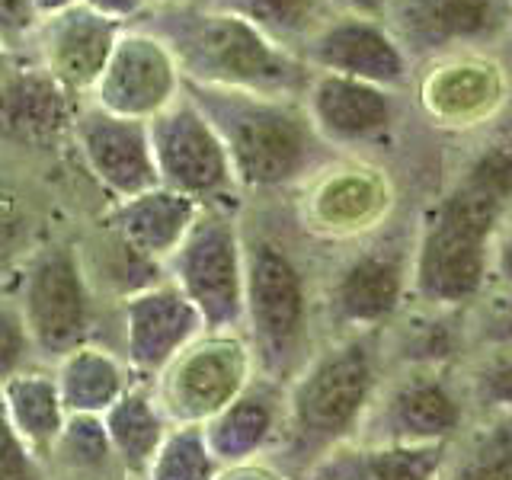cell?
<instances>
[{
  "instance_id": "1",
  "label": "cell",
  "mask_w": 512,
  "mask_h": 480,
  "mask_svg": "<svg viewBox=\"0 0 512 480\" xmlns=\"http://www.w3.org/2000/svg\"><path fill=\"white\" fill-rule=\"evenodd\" d=\"M512 196L506 128L487 132L429 202L410 247V304L464 311L503 285Z\"/></svg>"
},
{
  "instance_id": "2",
  "label": "cell",
  "mask_w": 512,
  "mask_h": 480,
  "mask_svg": "<svg viewBox=\"0 0 512 480\" xmlns=\"http://www.w3.org/2000/svg\"><path fill=\"white\" fill-rule=\"evenodd\" d=\"M388 375L381 333L327 336L285 381L279 445L266 458L298 480L333 448L356 442Z\"/></svg>"
},
{
  "instance_id": "3",
  "label": "cell",
  "mask_w": 512,
  "mask_h": 480,
  "mask_svg": "<svg viewBox=\"0 0 512 480\" xmlns=\"http://www.w3.org/2000/svg\"><path fill=\"white\" fill-rule=\"evenodd\" d=\"M135 26L151 29L170 48L183 84L301 100L311 68L256 32L240 16L202 0L148 10Z\"/></svg>"
},
{
  "instance_id": "4",
  "label": "cell",
  "mask_w": 512,
  "mask_h": 480,
  "mask_svg": "<svg viewBox=\"0 0 512 480\" xmlns=\"http://www.w3.org/2000/svg\"><path fill=\"white\" fill-rule=\"evenodd\" d=\"M218 132L240 196H279L308 186L333 151L317 138L301 100L183 84Z\"/></svg>"
},
{
  "instance_id": "5",
  "label": "cell",
  "mask_w": 512,
  "mask_h": 480,
  "mask_svg": "<svg viewBox=\"0 0 512 480\" xmlns=\"http://www.w3.org/2000/svg\"><path fill=\"white\" fill-rule=\"evenodd\" d=\"M244 237V340L256 372L285 384L320 343L317 279L298 240L282 228L250 224L240 215Z\"/></svg>"
},
{
  "instance_id": "6",
  "label": "cell",
  "mask_w": 512,
  "mask_h": 480,
  "mask_svg": "<svg viewBox=\"0 0 512 480\" xmlns=\"http://www.w3.org/2000/svg\"><path fill=\"white\" fill-rule=\"evenodd\" d=\"M0 288L20 308L39 365L48 368L80 346L100 343L103 298L87 276L77 240L52 237L32 244Z\"/></svg>"
},
{
  "instance_id": "7",
  "label": "cell",
  "mask_w": 512,
  "mask_h": 480,
  "mask_svg": "<svg viewBox=\"0 0 512 480\" xmlns=\"http://www.w3.org/2000/svg\"><path fill=\"white\" fill-rule=\"evenodd\" d=\"M413 237H356L317 279L320 340L349 333H381L410 304Z\"/></svg>"
},
{
  "instance_id": "8",
  "label": "cell",
  "mask_w": 512,
  "mask_h": 480,
  "mask_svg": "<svg viewBox=\"0 0 512 480\" xmlns=\"http://www.w3.org/2000/svg\"><path fill=\"white\" fill-rule=\"evenodd\" d=\"M477 420L458 365H388L356 442L452 445Z\"/></svg>"
},
{
  "instance_id": "9",
  "label": "cell",
  "mask_w": 512,
  "mask_h": 480,
  "mask_svg": "<svg viewBox=\"0 0 512 480\" xmlns=\"http://www.w3.org/2000/svg\"><path fill=\"white\" fill-rule=\"evenodd\" d=\"M164 276L199 311L208 333L244 327V237L240 208H202L164 263Z\"/></svg>"
},
{
  "instance_id": "10",
  "label": "cell",
  "mask_w": 512,
  "mask_h": 480,
  "mask_svg": "<svg viewBox=\"0 0 512 480\" xmlns=\"http://www.w3.org/2000/svg\"><path fill=\"white\" fill-rule=\"evenodd\" d=\"M148 135L157 186L180 192L202 208H240L228 151L186 90L148 122Z\"/></svg>"
},
{
  "instance_id": "11",
  "label": "cell",
  "mask_w": 512,
  "mask_h": 480,
  "mask_svg": "<svg viewBox=\"0 0 512 480\" xmlns=\"http://www.w3.org/2000/svg\"><path fill=\"white\" fill-rule=\"evenodd\" d=\"M381 23L413 68L455 55H503L512 0H394Z\"/></svg>"
},
{
  "instance_id": "12",
  "label": "cell",
  "mask_w": 512,
  "mask_h": 480,
  "mask_svg": "<svg viewBox=\"0 0 512 480\" xmlns=\"http://www.w3.org/2000/svg\"><path fill=\"white\" fill-rule=\"evenodd\" d=\"M260 375L244 333H202L151 381L170 426H202Z\"/></svg>"
},
{
  "instance_id": "13",
  "label": "cell",
  "mask_w": 512,
  "mask_h": 480,
  "mask_svg": "<svg viewBox=\"0 0 512 480\" xmlns=\"http://www.w3.org/2000/svg\"><path fill=\"white\" fill-rule=\"evenodd\" d=\"M180 93L183 74L176 68L170 48L151 29L125 26L84 103L122 119L151 122Z\"/></svg>"
},
{
  "instance_id": "14",
  "label": "cell",
  "mask_w": 512,
  "mask_h": 480,
  "mask_svg": "<svg viewBox=\"0 0 512 480\" xmlns=\"http://www.w3.org/2000/svg\"><path fill=\"white\" fill-rule=\"evenodd\" d=\"M119 343L112 346L138 381L151 384L205 330L199 311L173 282L160 279L116 304Z\"/></svg>"
},
{
  "instance_id": "15",
  "label": "cell",
  "mask_w": 512,
  "mask_h": 480,
  "mask_svg": "<svg viewBox=\"0 0 512 480\" xmlns=\"http://www.w3.org/2000/svg\"><path fill=\"white\" fill-rule=\"evenodd\" d=\"M298 58L317 74L362 80L391 93L413 90L416 68L381 20L356 13H330L324 26L301 45Z\"/></svg>"
},
{
  "instance_id": "16",
  "label": "cell",
  "mask_w": 512,
  "mask_h": 480,
  "mask_svg": "<svg viewBox=\"0 0 512 480\" xmlns=\"http://www.w3.org/2000/svg\"><path fill=\"white\" fill-rule=\"evenodd\" d=\"M68 144L84 173L109 202L132 199L138 192L157 186L148 122L122 119L90 103H80Z\"/></svg>"
},
{
  "instance_id": "17",
  "label": "cell",
  "mask_w": 512,
  "mask_h": 480,
  "mask_svg": "<svg viewBox=\"0 0 512 480\" xmlns=\"http://www.w3.org/2000/svg\"><path fill=\"white\" fill-rule=\"evenodd\" d=\"M404 100L407 93L311 71L301 106L330 151H362L394 138L404 119Z\"/></svg>"
},
{
  "instance_id": "18",
  "label": "cell",
  "mask_w": 512,
  "mask_h": 480,
  "mask_svg": "<svg viewBox=\"0 0 512 480\" xmlns=\"http://www.w3.org/2000/svg\"><path fill=\"white\" fill-rule=\"evenodd\" d=\"M423 116L448 132L484 128L503 116L506 71L500 55H455L416 68L413 90Z\"/></svg>"
},
{
  "instance_id": "19",
  "label": "cell",
  "mask_w": 512,
  "mask_h": 480,
  "mask_svg": "<svg viewBox=\"0 0 512 480\" xmlns=\"http://www.w3.org/2000/svg\"><path fill=\"white\" fill-rule=\"evenodd\" d=\"M122 29L125 26L109 23L77 4L68 13L42 20L32 32L23 58L52 77L77 103H84L93 84L100 80Z\"/></svg>"
},
{
  "instance_id": "20",
  "label": "cell",
  "mask_w": 512,
  "mask_h": 480,
  "mask_svg": "<svg viewBox=\"0 0 512 480\" xmlns=\"http://www.w3.org/2000/svg\"><path fill=\"white\" fill-rule=\"evenodd\" d=\"M77 100L36 64L16 58L0 80V144L32 154H52L68 144Z\"/></svg>"
},
{
  "instance_id": "21",
  "label": "cell",
  "mask_w": 512,
  "mask_h": 480,
  "mask_svg": "<svg viewBox=\"0 0 512 480\" xmlns=\"http://www.w3.org/2000/svg\"><path fill=\"white\" fill-rule=\"evenodd\" d=\"M285 384L256 375L228 407L202 423V436L221 468L266 461L282 436Z\"/></svg>"
},
{
  "instance_id": "22",
  "label": "cell",
  "mask_w": 512,
  "mask_h": 480,
  "mask_svg": "<svg viewBox=\"0 0 512 480\" xmlns=\"http://www.w3.org/2000/svg\"><path fill=\"white\" fill-rule=\"evenodd\" d=\"M199 212L202 205L180 196V192L154 186L132 199L109 202L100 215V224H106L112 234H119L144 260L164 266L192 228V221L199 218Z\"/></svg>"
},
{
  "instance_id": "23",
  "label": "cell",
  "mask_w": 512,
  "mask_h": 480,
  "mask_svg": "<svg viewBox=\"0 0 512 480\" xmlns=\"http://www.w3.org/2000/svg\"><path fill=\"white\" fill-rule=\"evenodd\" d=\"M448 445L346 442L314 461L298 480H436Z\"/></svg>"
},
{
  "instance_id": "24",
  "label": "cell",
  "mask_w": 512,
  "mask_h": 480,
  "mask_svg": "<svg viewBox=\"0 0 512 480\" xmlns=\"http://www.w3.org/2000/svg\"><path fill=\"white\" fill-rule=\"evenodd\" d=\"M48 368L64 410L84 416H103L138 381L109 343H87Z\"/></svg>"
},
{
  "instance_id": "25",
  "label": "cell",
  "mask_w": 512,
  "mask_h": 480,
  "mask_svg": "<svg viewBox=\"0 0 512 480\" xmlns=\"http://www.w3.org/2000/svg\"><path fill=\"white\" fill-rule=\"evenodd\" d=\"M100 420L106 426L109 445L119 458L125 480H141L170 429V420L154 400L151 384L135 381Z\"/></svg>"
},
{
  "instance_id": "26",
  "label": "cell",
  "mask_w": 512,
  "mask_h": 480,
  "mask_svg": "<svg viewBox=\"0 0 512 480\" xmlns=\"http://www.w3.org/2000/svg\"><path fill=\"white\" fill-rule=\"evenodd\" d=\"M311 183L314 202L308 208L304 221H311L314 228H324L327 234H349L365 237V228H375V218L381 205L388 202V186L368 170H349L346 176H327V167L320 170Z\"/></svg>"
},
{
  "instance_id": "27",
  "label": "cell",
  "mask_w": 512,
  "mask_h": 480,
  "mask_svg": "<svg viewBox=\"0 0 512 480\" xmlns=\"http://www.w3.org/2000/svg\"><path fill=\"white\" fill-rule=\"evenodd\" d=\"M0 404H4V413L10 426L16 429V436H20L29 445V452L42 458L45 464L48 448L55 445L64 420H68V410L61 404L52 368L36 365V368H26L23 375L10 378L4 388H0Z\"/></svg>"
},
{
  "instance_id": "28",
  "label": "cell",
  "mask_w": 512,
  "mask_h": 480,
  "mask_svg": "<svg viewBox=\"0 0 512 480\" xmlns=\"http://www.w3.org/2000/svg\"><path fill=\"white\" fill-rule=\"evenodd\" d=\"M52 480H125L100 416L68 413L55 445L45 455Z\"/></svg>"
},
{
  "instance_id": "29",
  "label": "cell",
  "mask_w": 512,
  "mask_h": 480,
  "mask_svg": "<svg viewBox=\"0 0 512 480\" xmlns=\"http://www.w3.org/2000/svg\"><path fill=\"white\" fill-rule=\"evenodd\" d=\"M436 480H512V416L474 420L448 445Z\"/></svg>"
},
{
  "instance_id": "30",
  "label": "cell",
  "mask_w": 512,
  "mask_h": 480,
  "mask_svg": "<svg viewBox=\"0 0 512 480\" xmlns=\"http://www.w3.org/2000/svg\"><path fill=\"white\" fill-rule=\"evenodd\" d=\"M202 4L240 16L256 32H263L269 42H276L292 55L301 52V45L333 13L327 0H202Z\"/></svg>"
},
{
  "instance_id": "31",
  "label": "cell",
  "mask_w": 512,
  "mask_h": 480,
  "mask_svg": "<svg viewBox=\"0 0 512 480\" xmlns=\"http://www.w3.org/2000/svg\"><path fill=\"white\" fill-rule=\"evenodd\" d=\"M464 388H468V400L474 407L477 420L487 416H512V359H509V343H480L477 359L464 365Z\"/></svg>"
},
{
  "instance_id": "32",
  "label": "cell",
  "mask_w": 512,
  "mask_h": 480,
  "mask_svg": "<svg viewBox=\"0 0 512 480\" xmlns=\"http://www.w3.org/2000/svg\"><path fill=\"white\" fill-rule=\"evenodd\" d=\"M221 471L202 426H170L141 480H215Z\"/></svg>"
},
{
  "instance_id": "33",
  "label": "cell",
  "mask_w": 512,
  "mask_h": 480,
  "mask_svg": "<svg viewBox=\"0 0 512 480\" xmlns=\"http://www.w3.org/2000/svg\"><path fill=\"white\" fill-rule=\"evenodd\" d=\"M29 247V208L7 176H0V282L10 276Z\"/></svg>"
},
{
  "instance_id": "34",
  "label": "cell",
  "mask_w": 512,
  "mask_h": 480,
  "mask_svg": "<svg viewBox=\"0 0 512 480\" xmlns=\"http://www.w3.org/2000/svg\"><path fill=\"white\" fill-rule=\"evenodd\" d=\"M36 365L39 359L20 317V308H16L13 295L0 288V388H4L10 378L23 375L26 368H36Z\"/></svg>"
},
{
  "instance_id": "35",
  "label": "cell",
  "mask_w": 512,
  "mask_h": 480,
  "mask_svg": "<svg viewBox=\"0 0 512 480\" xmlns=\"http://www.w3.org/2000/svg\"><path fill=\"white\" fill-rule=\"evenodd\" d=\"M0 480H48L42 458L29 452V445L16 436L4 404H0Z\"/></svg>"
},
{
  "instance_id": "36",
  "label": "cell",
  "mask_w": 512,
  "mask_h": 480,
  "mask_svg": "<svg viewBox=\"0 0 512 480\" xmlns=\"http://www.w3.org/2000/svg\"><path fill=\"white\" fill-rule=\"evenodd\" d=\"M39 20L32 13L29 0H0V42H4L16 58L26 55L32 32Z\"/></svg>"
},
{
  "instance_id": "37",
  "label": "cell",
  "mask_w": 512,
  "mask_h": 480,
  "mask_svg": "<svg viewBox=\"0 0 512 480\" xmlns=\"http://www.w3.org/2000/svg\"><path fill=\"white\" fill-rule=\"evenodd\" d=\"M80 7H87L90 13L103 16V20L116 26H135L148 13L144 0H80Z\"/></svg>"
},
{
  "instance_id": "38",
  "label": "cell",
  "mask_w": 512,
  "mask_h": 480,
  "mask_svg": "<svg viewBox=\"0 0 512 480\" xmlns=\"http://www.w3.org/2000/svg\"><path fill=\"white\" fill-rule=\"evenodd\" d=\"M215 480H292V477L282 474L269 461H247V464H228V468H221Z\"/></svg>"
},
{
  "instance_id": "39",
  "label": "cell",
  "mask_w": 512,
  "mask_h": 480,
  "mask_svg": "<svg viewBox=\"0 0 512 480\" xmlns=\"http://www.w3.org/2000/svg\"><path fill=\"white\" fill-rule=\"evenodd\" d=\"M333 13H356L368 16V20H384V13L394 0H327Z\"/></svg>"
},
{
  "instance_id": "40",
  "label": "cell",
  "mask_w": 512,
  "mask_h": 480,
  "mask_svg": "<svg viewBox=\"0 0 512 480\" xmlns=\"http://www.w3.org/2000/svg\"><path fill=\"white\" fill-rule=\"evenodd\" d=\"M32 4V13H36V20H52V16H61V13H68L74 10L80 0H29Z\"/></svg>"
},
{
  "instance_id": "41",
  "label": "cell",
  "mask_w": 512,
  "mask_h": 480,
  "mask_svg": "<svg viewBox=\"0 0 512 480\" xmlns=\"http://www.w3.org/2000/svg\"><path fill=\"white\" fill-rule=\"evenodd\" d=\"M13 64H16V55L10 52V48H7L4 42H0V80H4V77L10 74Z\"/></svg>"
},
{
  "instance_id": "42",
  "label": "cell",
  "mask_w": 512,
  "mask_h": 480,
  "mask_svg": "<svg viewBox=\"0 0 512 480\" xmlns=\"http://www.w3.org/2000/svg\"><path fill=\"white\" fill-rule=\"evenodd\" d=\"M148 10H160V7H176V4H189V0H144Z\"/></svg>"
},
{
  "instance_id": "43",
  "label": "cell",
  "mask_w": 512,
  "mask_h": 480,
  "mask_svg": "<svg viewBox=\"0 0 512 480\" xmlns=\"http://www.w3.org/2000/svg\"><path fill=\"white\" fill-rule=\"evenodd\" d=\"M48 480H52V477H48Z\"/></svg>"
}]
</instances>
